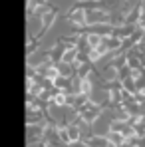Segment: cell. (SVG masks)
<instances>
[{
	"mask_svg": "<svg viewBox=\"0 0 145 147\" xmlns=\"http://www.w3.org/2000/svg\"><path fill=\"white\" fill-rule=\"evenodd\" d=\"M56 16H58V10H56V8H52V10H48V12H46V14L42 16V26H40L38 38H40V36H42V34H44V32L48 30L50 26L54 24V18H56Z\"/></svg>",
	"mask_w": 145,
	"mask_h": 147,
	"instance_id": "6da1fadb",
	"label": "cell"
},
{
	"mask_svg": "<svg viewBox=\"0 0 145 147\" xmlns=\"http://www.w3.org/2000/svg\"><path fill=\"white\" fill-rule=\"evenodd\" d=\"M86 143H88L90 147H107L109 145L107 135H105V137H101V135H90V137L86 139Z\"/></svg>",
	"mask_w": 145,
	"mask_h": 147,
	"instance_id": "7a4b0ae2",
	"label": "cell"
},
{
	"mask_svg": "<svg viewBox=\"0 0 145 147\" xmlns=\"http://www.w3.org/2000/svg\"><path fill=\"white\" fill-rule=\"evenodd\" d=\"M42 4H46V0H28V14H34Z\"/></svg>",
	"mask_w": 145,
	"mask_h": 147,
	"instance_id": "3957f363",
	"label": "cell"
},
{
	"mask_svg": "<svg viewBox=\"0 0 145 147\" xmlns=\"http://www.w3.org/2000/svg\"><path fill=\"white\" fill-rule=\"evenodd\" d=\"M80 2H88V0H80Z\"/></svg>",
	"mask_w": 145,
	"mask_h": 147,
	"instance_id": "277c9868",
	"label": "cell"
},
{
	"mask_svg": "<svg viewBox=\"0 0 145 147\" xmlns=\"http://www.w3.org/2000/svg\"><path fill=\"white\" fill-rule=\"evenodd\" d=\"M94 2H101V0H94Z\"/></svg>",
	"mask_w": 145,
	"mask_h": 147,
	"instance_id": "5b68a950",
	"label": "cell"
}]
</instances>
